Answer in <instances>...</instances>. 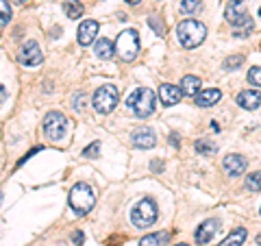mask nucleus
<instances>
[{"instance_id": "obj_10", "label": "nucleus", "mask_w": 261, "mask_h": 246, "mask_svg": "<svg viewBox=\"0 0 261 246\" xmlns=\"http://www.w3.org/2000/svg\"><path fill=\"white\" fill-rule=\"evenodd\" d=\"M154 142H157V137H154L152 131L146 129V127H140L130 133V144H133L135 149H152Z\"/></svg>"}, {"instance_id": "obj_35", "label": "nucleus", "mask_w": 261, "mask_h": 246, "mask_svg": "<svg viewBox=\"0 0 261 246\" xmlns=\"http://www.w3.org/2000/svg\"><path fill=\"white\" fill-rule=\"evenodd\" d=\"M0 205H3V192H0Z\"/></svg>"}, {"instance_id": "obj_6", "label": "nucleus", "mask_w": 261, "mask_h": 246, "mask_svg": "<svg viewBox=\"0 0 261 246\" xmlns=\"http://www.w3.org/2000/svg\"><path fill=\"white\" fill-rule=\"evenodd\" d=\"M157 214H159L157 203L152 199H142L133 209H130V223H133V227H137V229H148L154 225Z\"/></svg>"}, {"instance_id": "obj_27", "label": "nucleus", "mask_w": 261, "mask_h": 246, "mask_svg": "<svg viewBox=\"0 0 261 246\" xmlns=\"http://www.w3.org/2000/svg\"><path fill=\"white\" fill-rule=\"evenodd\" d=\"M248 81H250L252 85L261 87V65H255V68H250V72H248Z\"/></svg>"}, {"instance_id": "obj_8", "label": "nucleus", "mask_w": 261, "mask_h": 246, "mask_svg": "<svg viewBox=\"0 0 261 246\" xmlns=\"http://www.w3.org/2000/svg\"><path fill=\"white\" fill-rule=\"evenodd\" d=\"M65 125H68V120H65V116L59 113V111H50L44 118V131H46V135L50 137L53 142H59V139L63 137Z\"/></svg>"}, {"instance_id": "obj_18", "label": "nucleus", "mask_w": 261, "mask_h": 246, "mask_svg": "<svg viewBox=\"0 0 261 246\" xmlns=\"http://www.w3.org/2000/svg\"><path fill=\"white\" fill-rule=\"evenodd\" d=\"M200 89V77H194V75H185L181 81V92L187 96H196Z\"/></svg>"}, {"instance_id": "obj_19", "label": "nucleus", "mask_w": 261, "mask_h": 246, "mask_svg": "<svg viewBox=\"0 0 261 246\" xmlns=\"http://www.w3.org/2000/svg\"><path fill=\"white\" fill-rule=\"evenodd\" d=\"M63 11H65V15H68L70 20H79L81 15H83L85 7H83V3H79V0H65Z\"/></svg>"}, {"instance_id": "obj_21", "label": "nucleus", "mask_w": 261, "mask_h": 246, "mask_svg": "<svg viewBox=\"0 0 261 246\" xmlns=\"http://www.w3.org/2000/svg\"><path fill=\"white\" fill-rule=\"evenodd\" d=\"M113 44H111V39H107V37H100L96 42V55L100 57V59H109V57H113Z\"/></svg>"}, {"instance_id": "obj_26", "label": "nucleus", "mask_w": 261, "mask_h": 246, "mask_svg": "<svg viewBox=\"0 0 261 246\" xmlns=\"http://www.w3.org/2000/svg\"><path fill=\"white\" fill-rule=\"evenodd\" d=\"M200 7V0H181V11L183 13H194Z\"/></svg>"}, {"instance_id": "obj_1", "label": "nucleus", "mask_w": 261, "mask_h": 246, "mask_svg": "<svg viewBox=\"0 0 261 246\" xmlns=\"http://www.w3.org/2000/svg\"><path fill=\"white\" fill-rule=\"evenodd\" d=\"M176 35H178V42H181L183 48H196L205 42L207 37V27L202 24L200 20H183L181 24L176 27Z\"/></svg>"}, {"instance_id": "obj_20", "label": "nucleus", "mask_w": 261, "mask_h": 246, "mask_svg": "<svg viewBox=\"0 0 261 246\" xmlns=\"http://www.w3.org/2000/svg\"><path fill=\"white\" fill-rule=\"evenodd\" d=\"M246 229H235L233 233H228L222 242H220L218 246H242L244 244V240H246Z\"/></svg>"}, {"instance_id": "obj_33", "label": "nucleus", "mask_w": 261, "mask_h": 246, "mask_svg": "<svg viewBox=\"0 0 261 246\" xmlns=\"http://www.w3.org/2000/svg\"><path fill=\"white\" fill-rule=\"evenodd\" d=\"M126 3H130V5H140L142 0H126Z\"/></svg>"}, {"instance_id": "obj_32", "label": "nucleus", "mask_w": 261, "mask_h": 246, "mask_svg": "<svg viewBox=\"0 0 261 246\" xmlns=\"http://www.w3.org/2000/svg\"><path fill=\"white\" fill-rule=\"evenodd\" d=\"M7 3H18V5H22V3H27V0H7Z\"/></svg>"}, {"instance_id": "obj_34", "label": "nucleus", "mask_w": 261, "mask_h": 246, "mask_svg": "<svg viewBox=\"0 0 261 246\" xmlns=\"http://www.w3.org/2000/svg\"><path fill=\"white\" fill-rule=\"evenodd\" d=\"M257 244H259V246H261V233H259V235H257Z\"/></svg>"}, {"instance_id": "obj_37", "label": "nucleus", "mask_w": 261, "mask_h": 246, "mask_svg": "<svg viewBox=\"0 0 261 246\" xmlns=\"http://www.w3.org/2000/svg\"><path fill=\"white\" fill-rule=\"evenodd\" d=\"M259 15H261V9H259Z\"/></svg>"}, {"instance_id": "obj_30", "label": "nucleus", "mask_w": 261, "mask_h": 246, "mask_svg": "<svg viewBox=\"0 0 261 246\" xmlns=\"http://www.w3.org/2000/svg\"><path fill=\"white\" fill-rule=\"evenodd\" d=\"M72 240H74V244H76V246H81V244H83V233H81V231H79V233H74V235H72Z\"/></svg>"}, {"instance_id": "obj_7", "label": "nucleus", "mask_w": 261, "mask_h": 246, "mask_svg": "<svg viewBox=\"0 0 261 246\" xmlns=\"http://www.w3.org/2000/svg\"><path fill=\"white\" fill-rule=\"evenodd\" d=\"M120 101V92L116 85H102L98 87L94 92V98H92V105L98 113H111L116 109V105Z\"/></svg>"}, {"instance_id": "obj_12", "label": "nucleus", "mask_w": 261, "mask_h": 246, "mask_svg": "<svg viewBox=\"0 0 261 246\" xmlns=\"http://www.w3.org/2000/svg\"><path fill=\"white\" fill-rule=\"evenodd\" d=\"M181 98H183L181 87L170 85V83H163L159 87V101H161L163 107H172V105H178V103H181Z\"/></svg>"}, {"instance_id": "obj_24", "label": "nucleus", "mask_w": 261, "mask_h": 246, "mask_svg": "<svg viewBox=\"0 0 261 246\" xmlns=\"http://www.w3.org/2000/svg\"><path fill=\"white\" fill-rule=\"evenodd\" d=\"M9 20H11V7L7 0H0V27L9 24Z\"/></svg>"}, {"instance_id": "obj_9", "label": "nucleus", "mask_w": 261, "mask_h": 246, "mask_svg": "<svg viewBox=\"0 0 261 246\" xmlns=\"http://www.w3.org/2000/svg\"><path fill=\"white\" fill-rule=\"evenodd\" d=\"M98 29H100V24H98L96 20H83V22L79 24V33H76L79 44L81 46H89L96 39Z\"/></svg>"}, {"instance_id": "obj_29", "label": "nucleus", "mask_w": 261, "mask_h": 246, "mask_svg": "<svg viewBox=\"0 0 261 246\" xmlns=\"http://www.w3.org/2000/svg\"><path fill=\"white\" fill-rule=\"evenodd\" d=\"M148 24H150V27H152L154 31H157V35H166V29L161 27V22H159L157 15H152V18H148Z\"/></svg>"}, {"instance_id": "obj_31", "label": "nucleus", "mask_w": 261, "mask_h": 246, "mask_svg": "<svg viewBox=\"0 0 261 246\" xmlns=\"http://www.w3.org/2000/svg\"><path fill=\"white\" fill-rule=\"evenodd\" d=\"M7 98V89H5V85H0V101H5Z\"/></svg>"}, {"instance_id": "obj_17", "label": "nucleus", "mask_w": 261, "mask_h": 246, "mask_svg": "<svg viewBox=\"0 0 261 246\" xmlns=\"http://www.w3.org/2000/svg\"><path fill=\"white\" fill-rule=\"evenodd\" d=\"M170 240V231H157V233H148L140 240V246H166Z\"/></svg>"}, {"instance_id": "obj_22", "label": "nucleus", "mask_w": 261, "mask_h": 246, "mask_svg": "<svg viewBox=\"0 0 261 246\" xmlns=\"http://www.w3.org/2000/svg\"><path fill=\"white\" fill-rule=\"evenodd\" d=\"M194 149L198 151L200 155H214V153H218V146L214 142H209V139H198V142L194 144Z\"/></svg>"}, {"instance_id": "obj_11", "label": "nucleus", "mask_w": 261, "mask_h": 246, "mask_svg": "<svg viewBox=\"0 0 261 246\" xmlns=\"http://www.w3.org/2000/svg\"><path fill=\"white\" fill-rule=\"evenodd\" d=\"M42 59H44V55L35 42H27L22 46V51H20V63L22 65H39Z\"/></svg>"}, {"instance_id": "obj_25", "label": "nucleus", "mask_w": 261, "mask_h": 246, "mask_svg": "<svg viewBox=\"0 0 261 246\" xmlns=\"http://www.w3.org/2000/svg\"><path fill=\"white\" fill-rule=\"evenodd\" d=\"M244 63V55H231L228 59L224 61V70H233V68H240Z\"/></svg>"}, {"instance_id": "obj_14", "label": "nucleus", "mask_w": 261, "mask_h": 246, "mask_svg": "<svg viewBox=\"0 0 261 246\" xmlns=\"http://www.w3.org/2000/svg\"><path fill=\"white\" fill-rule=\"evenodd\" d=\"M220 229V223L218 220H214V218H209V220H205V223H200V227H198V231H196V244H209L211 242V237L216 235V231Z\"/></svg>"}, {"instance_id": "obj_28", "label": "nucleus", "mask_w": 261, "mask_h": 246, "mask_svg": "<svg viewBox=\"0 0 261 246\" xmlns=\"http://www.w3.org/2000/svg\"><path fill=\"white\" fill-rule=\"evenodd\" d=\"M98 153H100V144H98V142H94V144H89L87 149L83 151V157H96Z\"/></svg>"}, {"instance_id": "obj_2", "label": "nucleus", "mask_w": 261, "mask_h": 246, "mask_svg": "<svg viewBox=\"0 0 261 246\" xmlns=\"http://www.w3.org/2000/svg\"><path fill=\"white\" fill-rule=\"evenodd\" d=\"M154 92L152 89H146V87H137L128 94L126 98V107L130 109V113H135L137 118H146L154 111Z\"/></svg>"}, {"instance_id": "obj_3", "label": "nucleus", "mask_w": 261, "mask_h": 246, "mask_svg": "<svg viewBox=\"0 0 261 246\" xmlns=\"http://www.w3.org/2000/svg\"><path fill=\"white\" fill-rule=\"evenodd\" d=\"M224 18L228 24H233L235 31H238L240 37H246L248 33L252 31V20L246 11V7H244L242 0H231V3L226 5V11H224Z\"/></svg>"}, {"instance_id": "obj_5", "label": "nucleus", "mask_w": 261, "mask_h": 246, "mask_svg": "<svg viewBox=\"0 0 261 246\" xmlns=\"http://www.w3.org/2000/svg\"><path fill=\"white\" fill-rule=\"evenodd\" d=\"M113 51H116V55L120 57V59L124 61H133L137 53H140V33H137L135 29H126L122 31L118 39H116V46H113Z\"/></svg>"}, {"instance_id": "obj_23", "label": "nucleus", "mask_w": 261, "mask_h": 246, "mask_svg": "<svg viewBox=\"0 0 261 246\" xmlns=\"http://www.w3.org/2000/svg\"><path fill=\"white\" fill-rule=\"evenodd\" d=\"M246 187L252 192H261V172H250L246 177Z\"/></svg>"}, {"instance_id": "obj_36", "label": "nucleus", "mask_w": 261, "mask_h": 246, "mask_svg": "<svg viewBox=\"0 0 261 246\" xmlns=\"http://www.w3.org/2000/svg\"><path fill=\"white\" fill-rule=\"evenodd\" d=\"M176 246H187V244H176Z\"/></svg>"}, {"instance_id": "obj_13", "label": "nucleus", "mask_w": 261, "mask_h": 246, "mask_svg": "<svg viewBox=\"0 0 261 246\" xmlns=\"http://www.w3.org/2000/svg\"><path fill=\"white\" fill-rule=\"evenodd\" d=\"M224 170H226V175L228 177H240L244 170H246V166H248V161H246V157L244 155H226L224 157Z\"/></svg>"}, {"instance_id": "obj_16", "label": "nucleus", "mask_w": 261, "mask_h": 246, "mask_svg": "<svg viewBox=\"0 0 261 246\" xmlns=\"http://www.w3.org/2000/svg\"><path fill=\"white\" fill-rule=\"evenodd\" d=\"M220 98H222V92L216 87H209V89H202L200 94H196V107H211V105H216Z\"/></svg>"}, {"instance_id": "obj_15", "label": "nucleus", "mask_w": 261, "mask_h": 246, "mask_svg": "<svg viewBox=\"0 0 261 246\" xmlns=\"http://www.w3.org/2000/svg\"><path fill=\"white\" fill-rule=\"evenodd\" d=\"M238 105L244 109H257L261 105V92L259 89H244L238 94Z\"/></svg>"}, {"instance_id": "obj_4", "label": "nucleus", "mask_w": 261, "mask_h": 246, "mask_svg": "<svg viewBox=\"0 0 261 246\" xmlns=\"http://www.w3.org/2000/svg\"><path fill=\"white\" fill-rule=\"evenodd\" d=\"M96 205V192L89 183H76L70 192V207L76 211L79 216H85L87 211H92Z\"/></svg>"}]
</instances>
